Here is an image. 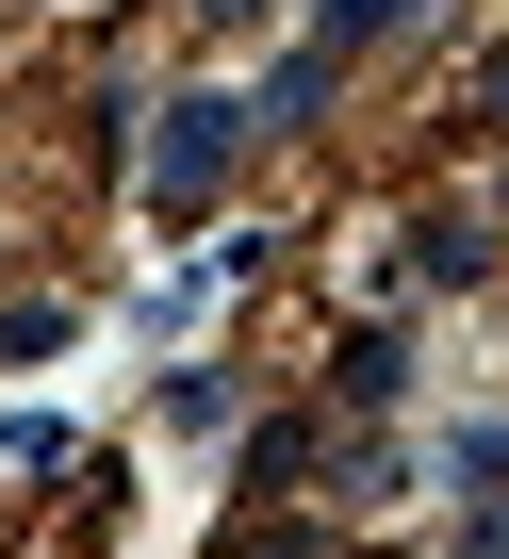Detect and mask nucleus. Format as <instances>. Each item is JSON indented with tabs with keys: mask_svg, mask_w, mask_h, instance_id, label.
<instances>
[{
	"mask_svg": "<svg viewBox=\"0 0 509 559\" xmlns=\"http://www.w3.org/2000/svg\"><path fill=\"white\" fill-rule=\"evenodd\" d=\"M214 181H230V99H181V116H165V148H148V198H165V214H197Z\"/></svg>",
	"mask_w": 509,
	"mask_h": 559,
	"instance_id": "obj_1",
	"label": "nucleus"
},
{
	"mask_svg": "<svg viewBox=\"0 0 509 559\" xmlns=\"http://www.w3.org/2000/svg\"><path fill=\"white\" fill-rule=\"evenodd\" d=\"M411 17V0H329V34H395Z\"/></svg>",
	"mask_w": 509,
	"mask_h": 559,
	"instance_id": "obj_2",
	"label": "nucleus"
},
{
	"mask_svg": "<svg viewBox=\"0 0 509 559\" xmlns=\"http://www.w3.org/2000/svg\"><path fill=\"white\" fill-rule=\"evenodd\" d=\"M476 116H509V50H493V67H476Z\"/></svg>",
	"mask_w": 509,
	"mask_h": 559,
	"instance_id": "obj_3",
	"label": "nucleus"
}]
</instances>
